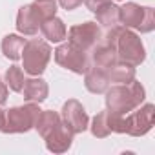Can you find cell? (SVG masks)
Masks as SVG:
<instances>
[{
  "mask_svg": "<svg viewBox=\"0 0 155 155\" xmlns=\"http://www.w3.org/2000/svg\"><path fill=\"white\" fill-rule=\"evenodd\" d=\"M40 108L37 102H28L24 106H15L4 111V124L2 130L4 133H26L35 128V122L40 115Z\"/></svg>",
  "mask_w": 155,
  "mask_h": 155,
  "instance_id": "6da1fadb",
  "label": "cell"
},
{
  "mask_svg": "<svg viewBox=\"0 0 155 155\" xmlns=\"http://www.w3.org/2000/svg\"><path fill=\"white\" fill-rule=\"evenodd\" d=\"M119 22L128 29H137L140 33H151L155 29V9L150 6H139L135 2H126L119 8Z\"/></svg>",
  "mask_w": 155,
  "mask_h": 155,
  "instance_id": "7a4b0ae2",
  "label": "cell"
},
{
  "mask_svg": "<svg viewBox=\"0 0 155 155\" xmlns=\"http://www.w3.org/2000/svg\"><path fill=\"white\" fill-rule=\"evenodd\" d=\"M22 68L28 75L38 77L46 71L49 58H51V48L46 40L40 38H31L24 44L22 49Z\"/></svg>",
  "mask_w": 155,
  "mask_h": 155,
  "instance_id": "3957f363",
  "label": "cell"
},
{
  "mask_svg": "<svg viewBox=\"0 0 155 155\" xmlns=\"http://www.w3.org/2000/svg\"><path fill=\"white\" fill-rule=\"evenodd\" d=\"M113 49L117 53V60H120V62H126L131 66H140L146 60V49H144L140 37L124 26L119 33V38H117Z\"/></svg>",
  "mask_w": 155,
  "mask_h": 155,
  "instance_id": "277c9868",
  "label": "cell"
},
{
  "mask_svg": "<svg viewBox=\"0 0 155 155\" xmlns=\"http://www.w3.org/2000/svg\"><path fill=\"white\" fill-rule=\"evenodd\" d=\"M55 62L68 69V71H73L77 75H82L86 73V69L90 68V58H88V51L81 49V48H77L73 44H60L55 51Z\"/></svg>",
  "mask_w": 155,
  "mask_h": 155,
  "instance_id": "5b68a950",
  "label": "cell"
},
{
  "mask_svg": "<svg viewBox=\"0 0 155 155\" xmlns=\"http://www.w3.org/2000/svg\"><path fill=\"white\" fill-rule=\"evenodd\" d=\"M155 122V106L153 104H140L130 113H126V133L131 137L146 135Z\"/></svg>",
  "mask_w": 155,
  "mask_h": 155,
  "instance_id": "8992f818",
  "label": "cell"
},
{
  "mask_svg": "<svg viewBox=\"0 0 155 155\" xmlns=\"http://www.w3.org/2000/svg\"><path fill=\"white\" fill-rule=\"evenodd\" d=\"M66 37H68L69 44L81 48L84 51H91L102 40V31L97 22H82V24L69 28Z\"/></svg>",
  "mask_w": 155,
  "mask_h": 155,
  "instance_id": "52a82bcc",
  "label": "cell"
},
{
  "mask_svg": "<svg viewBox=\"0 0 155 155\" xmlns=\"http://www.w3.org/2000/svg\"><path fill=\"white\" fill-rule=\"evenodd\" d=\"M104 93H106V108H108V111L126 115V113H130L131 110H135L139 106L128 84L111 86Z\"/></svg>",
  "mask_w": 155,
  "mask_h": 155,
  "instance_id": "ba28073f",
  "label": "cell"
},
{
  "mask_svg": "<svg viewBox=\"0 0 155 155\" xmlns=\"http://www.w3.org/2000/svg\"><path fill=\"white\" fill-rule=\"evenodd\" d=\"M60 119H62L64 126L69 131H73L75 135L86 131L88 126H90V117H88L84 106L77 99H69V101L64 102L62 111H60Z\"/></svg>",
  "mask_w": 155,
  "mask_h": 155,
  "instance_id": "9c48e42d",
  "label": "cell"
},
{
  "mask_svg": "<svg viewBox=\"0 0 155 155\" xmlns=\"http://www.w3.org/2000/svg\"><path fill=\"white\" fill-rule=\"evenodd\" d=\"M73 137H75V133L69 131V130L64 126V122H60L49 135L44 137L46 148H48L51 153H64V151H68V150L71 148Z\"/></svg>",
  "mask_w": 155,
  "mask_h": 155,
  "instance_id": "30bf717a",
  "label": "cell"
},
{
  "mask_svg": "<svg viewBox=\"0 0 155 155\" xmlns=\"http://www.w3.org/2000/svg\"><path fill=\"white\" fill-rule=\"evenodd\" d=\"M24 99L28 102H44L48 99V93H49V88H48V82L44 79L38 77H29V79H24V86H22V91Z\"/></svg>",
  "mask_w": 155,
  "mask_h": 155,
  "instance_id": "8fae6325",
  "label": "cell"
},
{
  "mask_svg": "<svg viewBox=\"0 0 155 155\" xmlns=\"http://www.w3.org/2000/svg\"><path fill=\"white\" fill-rule=\"evenodd\" d=\"M84 86L90 93H104L108 88H110V79H108V73L106 69H101V68H88L86 73H84Z\"/></svg>",
  "mask_w": 155,
  "mask_h": 155,
  "instance_id": "7c38bea8",
  "label": "cell"
},
{
  "mask_svg": "<svg viewBox=\"0 0 155 155\" xmlns=\"http://www.w3.org/2000/svg\"><path fill=\"white\" fill-rule=\"evenodd\" d=\"M17 29H18L20 35H28V37L38 33L40 22L35 18V15H33L29 4H26V6H22V8L18 9V13H17Z\"/></svg>",
  "mask_w": 155,
  "mask_h": 155,
  "instance_id": "4fadbf2b",
  "label": "cell"
},
{
  "mask_svg": "<svg viewBox=\"0 0 155 155\" xmlns=\"http://www.w3.org/2000/svg\"><path fill=\"white\" fill-rule=\"evenodd\" d=\"M40 31H42L44 38L49 40V42H53V44L62 42V40L66 38V35H68L64 22H62L57 15L51 17V18H48V20H44V22L40 24Z\"/></svg>",
  "mask_w": 155,
  "mask_h": 155,
  "instance_id": "5bb4252c",
  "label": "cell"
},
{
  "mask_svg": "<svg viewBox=\"0 0 155 155\" xmlns=\"http://www.w3.org/2000/svg\"><path fill=\"white\" fill-rule=\"evenodd\" d=\"M106 73H108L110 82H115V84H128V82H131V81L135 79V66L117 60L115 64H111V66L106 69Z\"/></svg>",
  "mask_w": 155,
  "mask_h": 155,
  "instance_id": "9a60e30c",
  "label": "cell"
},
{
  "mask_svg": "<svg viewBox=\"0 0 155 155\" xmlns=\"http://www.w3.org/2000/svg\"><path fill=\"white\" fill-rule=\"evenodd\" d=\"M117 62V53L113 48H110L108 44L101 42L97 44L93 49H91V64L95 68H101V69H108L111 64Z\"/></svg>",
  "mask_w": 155,
  "mask_h": 155,
  "instance_id": "2e32d148",
  "label": "cell"
},
{
  "mask_svg": "<svg viewBox=\"0 0 155 155\" xmlns=\"http://www.w3.org/2000/svg\"><path fill=\"white\" fill-rule=\"evenodd\" d=\"M60 122H62L60 113H57V111H53V110H42L40 115H38V119H37V122H35V130H37V131L40 133V137L44 139V137L49 135Z\"/></svg>",
  "mask_w": 155,
  "mask_h": 155,
  "instance_id": "e0dca14e",
  "label": "cell"
},
{
  "mask_svg": "<svg viewBox=\"0 0 155 155\" xmlns=\"http://www.w3.org/2000/svg\"><path fill=\"white\" fill-rule=\"evenodd\" d=\"M24 44H26V40L20 37V35H13V33H9V35H6L4 38H2V53H4V57L6 58H9V60H20V57H22V49H24Z\"/></svg>",
  "mask_w": 155,
  "mask_h": 155,
  "instance_id": "ac0fdd59",
  "label": "cell"
},
{
  "mask_svg": "<svg viewBox=\"0 0 155 155\" xmlns=\"http://www.w3.org/2000/svg\"><path fill=\"white\" fill-rule=\"evenodd\" d=\"M97 15V22L104 28H113V26H119V6H115L113 2H108L104 4L102 8H99L95 11Z\"/></svg>",
  "mask_w": 155,
  "mask_h": 155,
  "instance_id": "d6986e66",
  "label": "cell"
},
{
  "mask_svg": "<svg viewBox=\"0 0 155 155\" xmlns=\"http://www.w3.org/2000/svg\"><path fill=\"white\" fill-rule=\"evenodd\" d=\"M29 6H31V11H33L35 18L40 24L57 15V2L55 0H35V2L29 4Z\"/></svg>",
  "mask_w": 155,
  "mask_h": 155,
  "instance_id": "ffe728a7",
  "label": "cell"
},
{
  "mask_svg": "<svg viewBox=\"0 0 155 155\" xmlns=\"http://www.w3.org/2000/svg\"><path fill=\"white\" fill-rule=\"evenodd\" d=\"M88 128L91 130L93 137H97V139H104V137H108V135L111 133V130H110V120H108V110L97 113Z\"/></svg>",
  "mask_w": 155,
  "mask_h": 155,
  "instance_id": "44dd1931",
  "label": "cell"
},
{
  "mask_svg": "<svg viewBox=\"0 0 155 155\" xmlns=\"http://www.w3.org/2000/svg\"><path fill=\"white\" fill-rule=\"evenodd\" d=\"M4 79H6V84H8V88L11 91H17V93L22 91V86H24V71H22V68H18V66L8 68Z\"/></svg>",
  "mask_w": 155,
  "mask_h": 155,
  "instance_id": "7402d4cb",
  "label": "cell"
},
{
  "mask_svg": "<svg viewBox=\"0 0 155 155\" xmlns=\"http://www.w3.org/2000/svg\"><path fill=\"white\" fill-rule=\"evenodd\" d=\"M108 120L111 133H126V115L108 111Z\"/></svg>",
  "mask_w": 155,
  "mask_h": 155,
  "instance_id": "603a6c76",
  "label": "cell"
},
{
  "mask_svg": "<svg viewBox=\"0 0 155 155\" xmlns=\"http://www.w3.org/2000/svg\"><path fill=\"white\" fill-rule=\"evenodd\" d=\"M128 86H130V90H131V93H133L137 104L140 106V104L144 102V99H146V90H144V86H142L139 81H135V79H133L131 82H128Z\"/></svg>",
  "mask_w": 155,
  "mask_h": 155,
  "instance_id": "cb8c5ba5",
  "label": "cell"
},
{
  "mask_svg": "<svg viewBox=\"0 0 155 155\" xmlns=\"http://www.w3.org/2000/svg\"><path fill=\"white\" fill-rule=\"evenodd\" d=\"M84 2V6L91 11V13H95L99 8H102L104 4H108V2H111V0H82Z\"/></svg>",
  "mask_w": 155,
  "mask_h": 155,
  "instance_id": "d4e9b609",
  "label": "cell"
},
{
  "mask_svg": "<svg viewBox=\"0 0 155 155\" xmlns=\"http://www.w3.org/2000/svg\"><path fill=\"white\" fill-rule=\"evenodd\" d=\"M58 4H60L66 11H73V9H77V8L82 4V0H58Z\"/></svg>",
  "mask_w": 155,
  "mask_h": 155,
  "instance_id": "484cf974",
  "label": "cell"
},
{
  "mask_svg": "<svg viewBox=\"0 0 155 155\" xmlns=\"http://www.w3.org/2000/svg\"><path fill=\"white\" fill-rule=\"evenodd\" d=\"M6 101H8V84L0 82V106L6 104Z\"/></svg>",
  "mask_w": 155,
  "mask_h": 155,
  "instance_id": "4316f807",
  "label": "cell"
},
{
  "mask_svg": "<svg viewBox=\"0 0 155 155\" xmlns=\"http://www.w3.org/2000/svg\"><path fill=\"white\" fill-rule=\"evenodd\" d=\"M2 124H4V110L0 108V130H2Z\"/></svg>",
  "mask_w": 155,
  "mask_h": 155,
  "instance_id": "83f0119b",
  "label": "cell"
},
{
  "mask_svg": "<svg viewBox=\"0 0 155 155\" xmlns=\"http://www.w3.org/2000/svg\"><path fill=\"white\" fill-rule=\"evenodd\" d=\"M0 82H2V79H0Z\"/></svg>",
  "mask_w": 155,
  "mask_h": 155,
  "instance_id": "f1b7e54d",
  "label": "cell"
}]
</instances>
